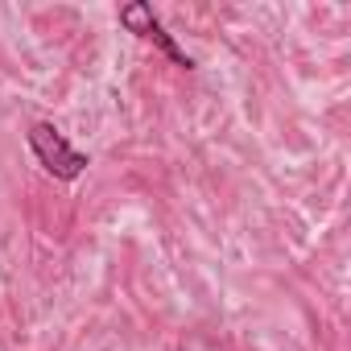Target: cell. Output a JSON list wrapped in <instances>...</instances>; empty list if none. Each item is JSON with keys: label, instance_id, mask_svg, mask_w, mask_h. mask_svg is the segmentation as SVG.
Instances as JSON below:
<instances>
[{"label": "cell", "instance_id": "1", "mask_svg": "<svg viewBox=\"0 0 351 351\" xmlns=\"http://www.w3.org/2000/svg\"><path fill=\"white\" fill-rule=\"evenodd\" d=\"M25 136H29V149H34V157L42 161V169L50 173V178H58V182H75V178H83V169L91 165L87 153L71 149V141H66L50 120L29 124Z\"/></svg>", "mask_w": 351, "mask_h": 351}, {"label": "cell", "instance_id": "2", "mask_svg": "<svg viewBox=\"0 0 351 351\" xmlns=\"http://www.w3.org/2000/svg\"><path fill=\"white\" fill-rule=\"evenodd\" d=\"M120 25L128 29V34H136V38H145V42H153L173 66H182V71H195V58L178 46V42H173L165 29H161V21L153 17V9L145 5V0H132V5H124L120 9Z\"/></svg>", "mask_w": 351, "mask_h": 351}]
</instances>
